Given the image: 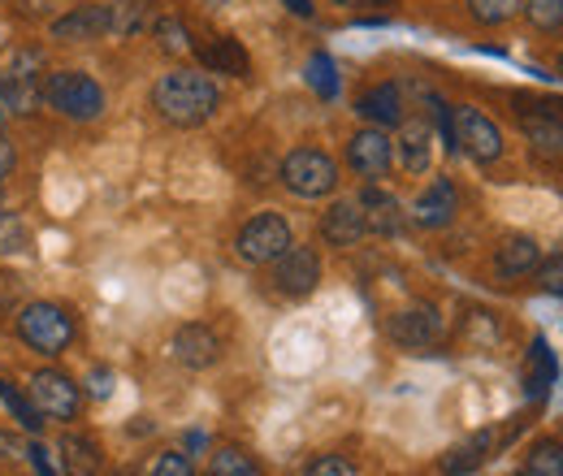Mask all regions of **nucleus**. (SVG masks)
<instances>
[{"label": "nucleus", "instance_id": "46", "mask_svg": "<svg viewBox=\"0 0 563 476\" xmlns=\"http://www.w3.org/2000/svg\"><path fill=\"white\" fill-rule=\"evenodd\" d=\"M560 74H563V57H560Z\"/></svg>", "mask_w": 563, "mask_h": 476}, {"label": "nucleus", "instance_id": "43", "mask_svg": "<svg viewBox=\"0 0 563 476\" xmlns=\"http://www.w3.org/2000/svg\"><path fill=\"white\" fill-rule=\"evenodd\" d=\"M4 118H9V104H4V100H0V126H4Z\"/></svg>", "mask_w": 563, "mask_h": 476}, {"label": "nucleus", "instance_id": "6", "mask_svg": "<svg viewBox=\"0 0 563 476\" xmlns=\"http://www.w3.org/2000/svg\"><path fill=\"white\" fill-rule=\"evenodd\" d=\"M451 118H455V147L468 152L477 165H490V160L503 156V131L494 126L482 109L460 104V109H451Z\"/></svg>", "mask_w": 563, "mask_h": 476}, {"label": "nucleus", "instance_id": "26", "mask_svg": "<svg viewBox=\"0 0 563 476\" xmlns=\"http://www.w3.org/2000/svg\"><path fill=\"white\" fill-rule=\"evenodd\" d=\"M308 87L321 96V100H334L339 96V66L330 53H312L308 57Z\"/></svg>", "mask_w": 563, "mask_h": 476}, {"label": "nucleus", "instance_id": "1", "mask_svg": "<svg viewBox=\"0 0 563 476\" xmlns=\"http://www.w3.org/2000/svg\"><path fill=\"white\" fill-rule=\"evenodd\" d=\"M221 96H217V82L200 69H169L156 87H152V109L169 122V126H205L212 113H217Z\"/></svg>", "mask_w": 563, "mask_h": 476}, {"label": "nucleus", "instance_id": "5", "mask_svg": "<svg viewBox=\"0 0 563 476\" xmlns=\"http://www.w3.org/2000/svg\"><path fill=\"white\" fill-rule=\"evenodd\" d=\"M286 247H290V225L282 212H256L234 239L243 265H274Z\"/></svg>", "mask_w": 563, "mask_h": 476}, {"label": "nucleus", "instance_id": "17", "mask_svg": "<svg viewBox=\"0 0 563 476\" xmlns=\"http://www.w3.org/2000/svg\"><path fill=\"white\" fill-rule=\"evenodd\" d=\"M555 377H560V359H555L551 342L533 339L529 359H525V395H529L533 403H538V399H547V395H551V386H555Z\"/></svg>", "mask_w": 563, "mask_h": 476}, {"label": "nucleus", "instance_id": "14", "mask_svg": "<svg viewBox=\"0 0 563 476\" xmlns=\"http://www.w3.org/2000/svg\"><path fill=\"white\" fill-rule=\"evenodd\" d=\"M364 234H368V221H364V212H360L355 200H339V204L325 208V217H321V239H325L330 247H355Z\"/></svg>", "mask_w": 563, "mask_h": 476}, {"label": "nucleus", "instance_id": "45", "mask_svg": "<svg viewBox=\"0 0 563 476\" xmlns=\"http://www.w3.org/2000/svg\"><path fill=\"white\" fill-rule=\"evenodd\" d=\"M0 204H4V187H0Z\"/></svg>", "mask_w": 563, "mask_h": 476}, {"label": "nucleus", "instance_id": "44", "mask_svg": "<svg viewBox=\"0 0 563 476\" xmlns=\"http://www.w3.org/2000/svg\"><path fill=\"white\" fill-rule=\"evenodd\" d=\"M334 4H355V0H334Z\"/></svg>", "mask_w": 563, "mask_h": 476}, {"label": "nucleus", "instance_id": "32", "mask_svg": "<svg viewBox=\"0 0 563 476\" xmlns=\"http://www.w3.org/2000/svg\"><path fill=\"white\" fill-rule=\"evenodd\" d=\"M156 40H161V48L165 53H191V35L183 31V22L178 18H156Z\"/></svg>", "mask_w": 563, "mask_h": 476}, {"label": "nucleus", "instance_id": "24", "mask_svg": "<svg viewBox=\"0 0 563 476\" xmlns=\"http://www.w3.org/2000/svg\"><path fill=\"white\" fill-rule=\"evenodd\" d=\"M0 100H4L13 113H35V104H40L44 96H40V87H35V74L13 69V74H0Z\"/></svg>", "mask_w": 563, "mask_h": 476}, {"label": "nucleus", "instance_id": "36", "mask_svg": "<svg viewBox=\"0 0 563 476\" xmlns=\"http://www.w3.org/2000/svg\"><path fill=\"white\" fill-rule=\"evenodd\" d=\"M538 281H542V290H551V295H560L563 299V256L555 261H547V265H538Z\"/></svg>", "mask_w": 563, "mask_h": 476}, {"label": "nucleus", "instance_id": "10", "mask_svg": "<svg viewBox=\"0 0 563 476\" xmlns=\"http://www.w3.org/2000/svg\"><path fill=\"white\" fill-rule=\"evenodd\" d=\"M386 334L404 351H424V346H433L442 339V317L429 303H412V308H404V312H395L386 321Z\"/></svg>", "mask_w": 563, "mask_h": 476}, {"label": "nucleus", "instance_id": "34", "mask_svg": "<svg viewBox=\"0 0 563 476\" xmlns=\"http://www.w3.org/2000/svg\"><path fill=\"white\" fill-rule=\"evenodd\" d=\"M147 476H196V468H191V460H187L183 451H165V455L152 464Z\"/></svg>", "mask_w": 563, "mask_h": 476}, {"label": "nucleus", "instance_id": "20", "mask_svg": "<svg viewBox=\"0 0 563 476\" xmlns=\"http://www.w3.org/2000/svg\"><path fill=\"white\" fill-rule=\"evenodd\" d=\"M200 62L212 74H230V78H247L252 62H247V48L234 40V35H217L209 48H200Z\"/></svg>", "mask_w": 563, "mask_h": 476}, {"label": "nucleus", "instance_id": "31", "mask_svg": "<svg viewBox=\"0 0 563 476\" xmlns=\"http://www.w3.org/2000/svg\"><path fill=\"white\" fill-rule=\"evenodd\" d=\"M516 9H520V0H468V13H473L482 26H498V22H507Z\"/></svg>", "mask_w": 563, "mask_h": 476}, {"label": "nucleus", "instance_id": "12", "mask_svg": "<svg viewBox=\"0 0 563 476\" xmlns=\"http://www.w3.org/2000/svg\"><path fill=\"white\" fill-rule=\"evenodd\" d=\"M169 351H174V359H178L183 368L200 373V368H212V364L221 359V339L212 334L209 325L191 321V325H178V334H174V342H169Z\"/></svg>", "mask_w": 563, "mask_h": 476}, {"label": "nucleus", "instance_id": "3", "mask_svg": "<svg viewBox=\"0 0 563 476\" xmlns=\"http://www.w3.org/2000/svg\"><path fill=\"white\" fill-rule=\"evenodd\" d=\"M282 187L299 200H325L339 187V165L321 147H295L278 169Z\"/></svg>", "mask_w": 563, "mask_h": 476}, {"label": "nucleus", "instance_id": "41", "mask_svg": "<svg viewBox=\"0 0 563 476\" xmlns=\"http://www.w3.org/2000/svg\"><path fill=\"white\" fill-rule=\"evenodd\" d=\"M91 395H96V399H104V395H109V373H104V368L96 373V386H91Z\"/></svg>", "mask_w": 563, "mask_h": 476}, {"label": "nucleus", "instance_id": "9", "mask_svg": "<svg viewBox=\"0 0 563 476\" xmlns=\"http://www.w3.org/2000/svg\"><path fill=\"white\" fill-rule=\"evenodd\" d=\"M321 281V256L312 247H286L278 261H274V286H278L286 299H308Z\"/></svg>", "mask_w": 563, "mask_h": 476}, {"label": "nucleus", "instance_id": "38", "mask_svg": "<svg viewBox=\"0 0 563 476\" xmlns=\"http://www.w3.org/2000/svg\"><path fill=\"white\" fill-rule=\"evenodd\" d=\"M13 160H18V156H13V143H9V139L0 135V178H9V169H13Z\"/></svg>", "mask_w": 563, "mask_h": 476}, {"label": "nucleus", "instance_id": "27", "mask_svg": "<svg viewBox=\"0 0 563 476\" xmlns=\"http://www.w3.org/2000/svg\"><path fill=\"white\" fill-rule=\"evenodd\" d=\"M525 476H563V442H538L525 460Z\"/></svg>", "mask_w": 563, "mask_h": 476}, {"label": "nucleus", "instance_id": "11", "mask_svg": "<svg viewBox=\"0 0 563 476\" xmlns=\"http://www.w3.org/2000/svg\"><path fill=\"white\" fill-rule=\"evenodd\" d=\"M347 165H352L360 178H368V182L386 178V169L395 165V143H390V135L382 126H364L347 143Z\"/></svg>", "mask_w": 563, "mask_h": 476}, {"label": "nucleus", "instance_id": "18", "mask_svg": "<svg viewBox=\"0 0 563 476\" xmlns=\"http://www.w3.org/2000/svg\"><path fill=\"white\" fill-rule=\"evenodd\" d=\"M360 212H364V221H368V230H377V234H399L404 230V204L390 196V191H382V187H364L360 191Z\"/></svg>", "mask_w": 563, "mask_h": 476}, {"label": "nucleus", "instance_id": "37", "mask_svg": "<svg viewBox=\"0 0 563 476\" xmlns=\"http://www.w3.org/2000/svg\"><path fill=\"white\" fill-rule=\"evenodd\" d=\"M26 460L35 464V473H40V476H62V473H57V464L48 460V451H44L40 442H35V446H26Z\"/></svg>", "mask_w": 563, "mask_h": 476}, {"label": "nucleus", "instance_id": "42", "mask_svg": "<svg viewBox=\"0 0 563 476\" xmlns=\"http://www.w3.org/2000/svg\"><path fill=\"white\" fill-rule=\"evenodd\" d=\"M355 4H368V9H395L399 0H355Z\"/></svg>", "mask_w": 563, "mask_h": 476}, {"label": "nucleus", "instance_id": "33", "mask_svg": "<svg viewBox=\"0 0 563 476\" xmlns=\"http://www.w3.org/2000/svg\"><path fill=\"white\" fill-rule=\"evenodd\" d=\"M109 9H113V26H109V31H122V35H131V31L140 26V18H143L140 0H122V4H109Z\"/></svg>", "mask_w": 563, "mask_h": 476}, {"label": "nucleus", "instance_id": "29", "mask_svg": "<svg viewBox=\"0 0 563 476\" xmlns=\"http://www.w3.org/2000/svg\"><path fill=\"white\" fill-rule=\"evenodd\" d=\"M31 252V234L13 212H0V256H26Z\"/></svg>", "mask_w": 563, "mask_h": 476}, {"label": "nucleus", "instance_id": "21", "mask_svg": "<svg viewBox=\"0 0 563 476\" xmlns=\"http://www.w3.org/2000/svg\"><path fill=\"white\" fill-rule=\"evenodd\" d=\"M490 446H494V433L490 429H482V433H473L468 442H460V446H451L446 455H442V476H468L477 473L486 460H490Z\"/></svg>", "mask_w": 563, "mask_h": 476}, {"label": "nucleus", "instance_id": "13", "mask_svg": "<svg viewBox=\"0 0 563 476\" xmlns=\"http://www.w3.org/2000/svg\"><path fill=\"white\" fill-rule=\"evenodd\" d=\"M113 26V9L109 4H78L66 18L53 22V40L62 44H87V40H104Z\"/></svg>", "mask_w": 563, "mask_h": 476}, {"label": "nucleus", "instance_id": "2", "mask_svg": "<svg viewBox=\"0 0 563 476\" xmlns=\"http://www.w3.org/2000/svg\"><path fill=\"white\" fill-rule=\"evenodd\" d=\"M44 104H53L70 122H96L104 113V87L82 69H53L40 82Z\"/></svg>", "mask_w": 563, "mask_h": 476}, {"label": "nucleus", "instance_id": "23", "mask_svg": "<svg viewBox=\"0 0 563 476\" xmlns=\"http://www.w3.org/2000/svg\"><path fill=\"white\" fill-rule=\"evenodd\" d=\"M62 460H66V476H96L104 455H100V442L96 438H82V433H66L62 438Z\"/></svg>", "mask_w": 563, "mask_h": 476}, {"label": "nucleus", "instance_id": "47", "mask_svg": "<svg viewBox=\"0 0 563 476\" xmlns=\"http://www.w3.org/2000/svg\"><path fill=\"white\" fill-rule=\"evenodd\" d=\"M520 476H525V473H520Z\"/></svg>", "mask_w": 563, "mask_h": 476}, {"label": "nucleus", "instance_id": "15", "mask_svg": "<svg viewBox=\"0 0 563 476\" xmlns=\"http://www.w3.org/2000/svg\"><path fill=\"white\" fill-rule=\"evenodd\" d=\"M455 208H460L455 182H451V178H433V187L421 191V200L412 204V221H417L421 230H442V225H451Z\"/></svg>", "mask_w": 563, "mask_h": 476}, {"label": "nucleus", "instance_id": "25", "mask_svg": "<svg viewBox=\"0 0 563 476\" xmlns=\"http://www.w3.org/2000/svg\"><path fill=\"white\" fill-rule=\"evenodd\" d=\"M0 403L9 408V416H13L26 433H40V429H44V411L35 408V403H31V395H22L13 381H0Z\"/></svg>", "mask_w": 563, "mask_h": 476}, {"label": "nucleus", "instance_id": "39", "mask_svg": "<svg viewBox=\"0 0 563 476\" xmlns=\"http://www.w3.org/2000/svg\"><path fill=\"white\" fill-rule=\"evenodd\" d=\"M18 455H26V451L18 446V438H9V433H0V460H18Z\"/></svg>", "mask_w": 563, "mask_h": 476}, {"label": "nucleus", "instance_id": "7", "mask_svg": "<svg viewBox=\"0 0 563 476\" xmlns=\"http://www.w3.org/2000/svg\"><path fill=\"white\" fill-rule=\"evenodd\" d=\"M31 403L44 411V420H74L82 395H78L74 377H66L62 368H40L31 377Z\"/></svg>", "mask_w": 563, "mask_h": 476}, {"label": "nucleus", "instance_id": "16", "mask_svg": "<svg viewBox=\"0 0 563 476\" xmlns=\"http://www.w3.org/2000/svg\"><path fill=\"white\" fill-rule=\"evenodd\" d=\"M355 113H360L368 126H399V122H404V91H399V82H377V87H368V91L355 100Z\"/></svg>", "mask_w": 563, "mask_h": 476}, {"label": "nucleus", "instance_id": "35", "mask_svg": "<svg viewBox=\"0 0 563 476\" xmlns=\"http://www.w3.org/2000/svg\"><path fill=\"white\" fill-rule=\"evenodd\" d=\"M308 476H360V473H355L352 460H343V455H321V460L308 464Z\"/></svg>", "mask_w": 563, "mask_h": 476}, {"label": "nucleus", "instance_id": "19", "mask_svg": "<svg viewBox=\"0 0 563 476\" xmlns=\"http://www.w3.org/2000/svg\"><path fill=\"white\" fill-rule=\"evenodd\" d=\"M538 265H542V247L529 234H516V239H507L494 252V273L498 277H525V273H533Z\"/></svg>", "mask_w": 563, "mask_h": 476}, {"label": "nucleus", "instance_id": "8", "mask_svg": "<svg viewBox=\"0 0 563 476\" xmlns=\"http://www.w3.org/2000/svg\"><path fill=\"white\" fill-rule=\"evenodd\" d=\"M525 104L533 109H520V126L533 143L538 156H563V100H529L520 96Z\"/></svg>", "mask_w": 563, "mask_h": 476}, {"label": "nucleus", "instance_id": "40", "mask_svg": "<svg viewBox=\"0 0 563 476\" xmlns=\"http://www.w3.org/2000/svg\"><path fill=\"white\" fill-rule=\"evenodd\" d=\"M282 4H286L295 18H312V13H317V4H312V0H282Z\"/></svg>", "mask_w": 563, "mask_h": 476}, {"label": "nucleus", "instance_id": "22", "mask_svg": "<svg viewBox=\"0 0 563 476\" xmlns=\"http://www.w3.org/2000/svg\"><path fill=\"white\" fill-rule=\"evenodd\" d=\"M399 165L408 174H429L433 165V131L429 122H408L404 135H399Z\"/></svg>", "mask_w": 563, "mask_h": 476}, {"label": "nucleus", "instance_id": "28", "mask_svg": "<svg viewBox=\"0 0 563 476\" xmlns=\"http://www.w3.org/2000/svg\"><path fill=\"white\" fill-rule=\"evenodd\" d=\"M209 476H261V468H256V460L243 455L239 446H225V451L212 455Z\"/></svg>", "mask_w": 563, "mask_h": 476}, {"label": "nucleus", "instance_id": "30", "mask_svg": "<svg viewBox=\"0 0 563 476\" xmlns=\"http://www.w3.org/2000/svg\"><path fill=\"white\" fill-rule=\"evenodd\" d=\"M520 9L538 31H560L563 26V0H520Z\"/></svg>", "mask_w": 563, "mask_h": 476}, {"label": "nucleus", "instance_id": "4", "mask_svg": "<svg viewBox=\"0 0 563 476\" xmlns=\"http://www.w3.org/2000/svg\"><path fill=\"white\" fill-rule=\"evenodd\" d=\"M18 339L40 355H62L74 342V321L57 303H26L18 312Z\"/></svg>", "mask_w": 563, "mask_h": 476}]
</instances>
